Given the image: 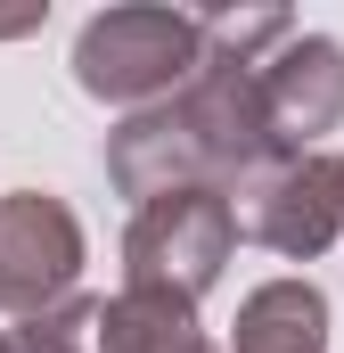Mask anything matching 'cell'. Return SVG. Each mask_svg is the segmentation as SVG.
Instances as JSON below:
<instances>
[{"label":"cell","mask_w":344,"mask_h":353,"mask_svg":"<svg viewBox=\"0 0 344 353\" xmlns=\"http://www.w3.org/2000/svg\"><path fill=\"white\" fill-rule=\"evenodd\" d=\"M90 353H213L197 329V304L156 296V288H123L90 312Z\"/></svg>","instance_id":"7"},{"label":"cell","mask_w":344,"mask_h":353,"mask_svg":"<svg viewBox=\"0 0 344 353\" xmlns=\"http://www.w3.org/2000/svg\"><path fill=\"white\" fill-rule=\"evenodd\" d=\"M230 214H238V239H255L287 263H312L344 239V157L336 148H295V157L262 165L230 197Z\"/></svg>","instance_id":"4"},{"label":"cell","mask_w":344,"mask_h":353,"mask_svg":"<svg viewBox=\"0 0 344 353\" xmlns=\"http://www.w3.org/2000/svg\"><path fill=\"white\" fill-rule=\"evenodd\" d=\"M230 247H238V214L222 189H164L123 230V288H156V296L197 304L222 279Z\"/></svg>","instance_id":"3"},{"label":"cell","mask_w":344,"mask_h":353,"mask_svg":"<svg viewBox=\"0 0 344 353\" xmlns=\"http://www.w3.org/2000/svg\"><path fill=\"white\" fill-rule=\"evenodd\" d=\"M90 312H98V304L66 296V304L33 312V321H17V329H0V353H90Z\"/></svg>","instance_id":"9"},{"label":"cell","mask_w":344,"mask_h":353,"mask_svg":"<svg viewBox=\"0 0 344 353\" xmlns=\"http://www.w3.org/2000/svg\"><path fill=\"white\" fill-rule=\"evenodd\" d=\"M255 90H262V123H270L279 157H295L303 140L344 123V41L287 33L270 58H255Z\"/></svg>","instance_id":"6"},{"label":"cell","mask_w":344,"mask_h":353,"mask_svg":"<svg viewBox=\"0 0 344 353\" xmlns=\"http://www.w3.org/2000/svg\"><path fill=\"white\" fill-rule=\"evenodd\" d=\"M230 353H328V296L312 279H262L238 304Z\"/></svg>","instance_id":"8"},{"label":"cell","mask_w":344,"mask_h":353,"mask_svg":"<svg viewBox=\"0 0 344 353\" xmlns=\"http://www.w3.org/2000/svg\"><path fill=\"white\" fill-rule=\"evenodd\" d=\"M262 165H279V140L262 123L255 66L238 58H205L189 83L140 107L115 140H107V181L123 197H164V189H246Z\"/></svg>","instance_id":"1"},{"label":"cell","mask_w":344,"mask_h":353,"mask_svg":"<svg viewBox=\"0 0 344 353\" xmlns=\"http://www.w3.org/2000/svg\"><path fill=\"white\" fill-rule=\"evenodd\" d=\"M41 17H50V8H17V17H0V41H8V33H33Z\"/></svg>","instance_id":"10"},{"label":"cell","mask_w":344,"mask_h":353,"mask_svg":"<svg viewBox=\"0 0 344 353\" xmlns=\"http://www.w3.org/2000/svg\"><path fill=\"white\" fill-rule=\"evenodd\" d=\"M205 66L197 8H98L74 33V83L107 107H156Z\"/></svg>","instance_id":"2"},{"label":"cell","mask_w":344,"mask_h":353,"mask_svg":"<svg viewBox=\"0 0 344 353\" xmlns=\"http://www.w3.org/2000/svg\"><path fill=\"white\" fill-rule=\"evenodd\" d=\"M83 279V222L50 189H8L0 197V312L33 321L66 304Z\"/></svg>","instance_id":"5"}]
</instances>
